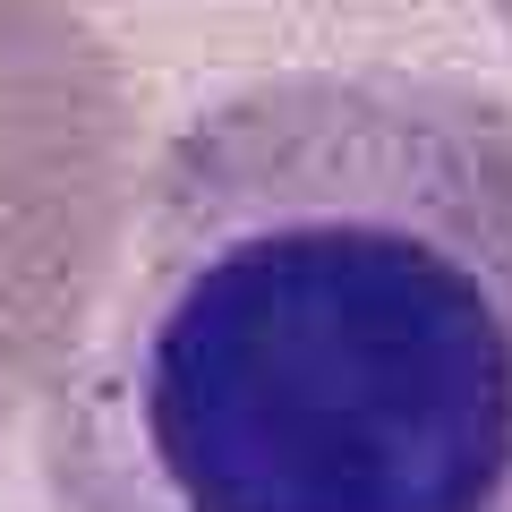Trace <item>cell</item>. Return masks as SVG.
Returning <instances> with one entry per match:
<instances>
[{
    "mask_svg": "<svg viewBox=\"0 0 512 512\" xmlns=\"http://www.w3.org/2000/svg\"><path fill=\"white\" fill-rule=\"evenodd\" d=\"M60 512H512V103L291 69L163 146L43 410Z\"/></svg>",
    "mask_w": 512,
    "mask_h": 512,
    "instance_id": "obj_1",
    "label": "cell"
},
{
    "mask_svg": "<svg viewBox=\"0 0 512 512\" xmlns=\"http://www.w3.org/2000/svg\"><path fill=\"white\" fill-rule=\"evenodd\" d=\"M137 197V103L77 0H0V419L60 376Z\"/></svg>",
    "mask_w": 512,
    "mask_h": 512,
    "instance_id": "obj_2",
    "label": "cell"
},
{
    "mask_svg": "<svg viewBox=\"0 0 512 512\" xmlns=\"http://www.w3.org/2000/svg\"><path fill=\"white\" fill-rule=\"evenodd\" d=\"M495 18H504V35H512V0H495Z\"/></svg>",
    "mask_w": 512,
    "mask_h": 512,
    "instance_id": "obj_3",
    "label": "cell"
}]
</instances>
